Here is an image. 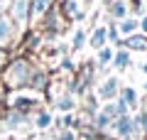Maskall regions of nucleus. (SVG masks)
Returning <instances> with one entry per match:
<instances>
[{
    "instance_id": "6",
    "label": "nucleus",
    "mask_w": 147,
    "mask_h": 140,
    "mask_svg": "<svg viewBox=\"0 0 147 140\" xmlns=\"http://www.w3.org/2000/svg\"><path fill=\"white\" fill-rule=\"evenodd\" d=\"M105 42H108V32H105V27H96L93 35H91V39H88V44L98 52V49H103V47H105Z\"/></svg>"
},
{
    "instance_id": "20",
    "label": "nucleus",
    "mask_w": 147,
    "mask_h": 140,
    "mask_svg": "<svg viewBox=\"0 0 147 140\" xmlns=\"http://www.w3.org/2000/svg\"><path fill=\"white\" fill-rule=\"evenodd\" d=\"M59 140H74V133L71 130H64V133L59 135Z\"/></svg>"
},
{
    "instance_id": "1",
    "label": "nucleus",
    "mask_w": 147,
    "mask_h": 140,
    "mask_svg": "<svg viewBox=\"0 0 147 140\" xmlns=\"http://www.w3.org/2000/svg\"><path fill=\"white\" fill-rule=\"evenodd\" d=\"M32 74L34 71L30 69V64L22 62V59H17V62L7 69V84H10V86H30Z\"/></svg>"
},
{
    "instance_id": "16",
    "label": "nucleus",
    "mask_w": 147,
    "mask_h": 140,
    "mask_svg": "<svg viewBox=\"0 0 147 140\" xmlns=\"http://www.w3.org/2000/svg\"><path fill=\"white\" fill-rule=\"evenodd\" d=\"M132 123H135V128H140L142 133H147V113H140Z\"/></svg>"
},
{
    "instance_id": "19",
    "label": "nucleus",
    "mask_w": 147,
    "mask_h": 140,
    "mask_svg": "<svg viewBox=\"0 0 147 140\" xmlns=\"http://www.w3.org/2000/svg\"><path fill=\"white\" fill-rule=\"evenodd\" d=\"M105 32H108V39H110V42H120V37H118L120 32H118V27H115V25H110Z\"/></svg>"
},
{
    "instance_id": "9",
    "label": "nucleus",
    "mask_w": 147,
    "mask_h": 140,
    "mask_svg": "<svg viewBox=\"0 0 147 140\" xmlns=\"http://www.w3.org/2000/svg\"><path fill=\"white\" fill-rule=\"evenodd\" d=\"M125 47H130V49H147V37L145 35H127Z\"/></svg>"
},
{
    "instance_id": "2",
    "label": "nucleus",
    "mask_w": 147,
    "mask_h": 140,
    "mask_svg": "<svg viewBox=\"0 0 147 140\" xmlns=\"http://www.w3.org/2000/svg\"><path fill=\"white\" fill-rule=\"evenodd\" d=\"M32 17L30 0H12L10 3V20L15 22V27H25Z\"/></svg>"
},
{
    "instance_id": "18",
    "label": "nucleus",
    "mask_w": 147,
    "mask_h": 140,
    "mask_svg": "<svg viewBox=\"0 0 147 140\" xmlns=\"http://www.w3.org/2000/svg\"><path fill=\"white\" fill-rule=\"evenodd\" d=\"M115 111H118V116H127V111H130V108H127V103L123 99H118L115 101Z\"/></svg>"
},
{
    "instance_id": "10",
    "label": "nucleus",
    "mask_w": 147,
    "mask_h": 140,
    "mask_svg": "<svg viewBox=\"0 0 147 140\" xmlns=\"http://www.w3.org/2000/svg\"><path fill=\"white\" fill-rule=\"evenodd\" d=\"M137 27H140V20H135V17H125L118 22V32H123V35H132Z\"/></svg>"
},
{
    "instance_id": "23",
    "label": "nucleus",
    "mask_w": 147,
    "mask_h": 140,
    "mask_svg": "<svg viewBox=\"0 0 147 140\" xmlns=\"http://www.w3.org/2000/svg\"><path fill=\"white\" fill-rule=\"evenodd\" d=\"M142 69H145V74H147V64H145V67H142Z\"/></svg>"
},
{
    "instance_id": "4",
    "label": "nucleus",
    "mask_w": 147,
    "mask_h": 140,
    "mask_svg": "<svg viewBox=\"0 0 147 140\" xmlns=\"http://www.w3.org/2000/svg\"><path fill=\"white\" fill-rule=\"evenodd\" d=\"M118 86H120V81H118V76H108L103 84H100V88H98V96L103 101H108V99H113L118 93Z\"/></svg>"
},
{
    "instance_id": "22",
    "label": "nucleus",
    "mask_w": 147,
    "mask_h": 140,
    "mask_svg": "<svg viewBox=\"0 0 147 140\" xmlns=\"http://www.w3.org/2000/svg\"><path fill=\"white\" fill-rule=\"evenodd\" d=\"M3 59H5V57H3V52H0V64H3Z\"/></svg>"
},
{
    "instance_id": "21",
    "label": "nucleus",
    "mask_w": 147,
    "mask_h": 140,
    "mask_svg": "<svg viewBox=\"0 0 147 140\" xmlns=\"http://www.w3.org/2000/svg\"><path fill=\"white\" fill-rule=\"evenodd\" d=\"M140 27H142V32H147V15L140 20Z\"/></svg>"
},
{
    "instance_id": "15",
    "label": "nucleus",
    "mask_w": 147,
    "mask_h": 140,
    "mask_svg": "<svg viewBox=\"0 0 147 140\" xmlns=\"http://www.w3.org/2000/svg\"><path fill=\"white\" fill-rule=\"evenodd\" d=\"M84 44H86V32H84V30H76V32H74V42H71V47H74V49H81Z\"/></svg>"
},
{
    "instance_id": "17",
    "label": "nucleus",
    "mask_w": 147,
    "mask_h": 140,
    "mask_svg": "<svg viewBox=\"0 0 147 140\" xmlns=\"http://www.w3.org/2000/svg\"><path fill=\"white\" fill-rule=\"evenodd\" d=\"M57 108H59V111H69V108H74V99H61V101H57Z\"/></svg>"
},
{
    "instance_id": "11",
    "label": "nucleus",
    "mask_w": 147,
    "mask_h": 140,
    "mask_svg": "<svg viewBox=\"0 0 147 140\" xmlns=\"http://www.w3.org/2000/svg\"><path fill=\"white\" fill-rule=\"evenodd\" d=\"M120 99L127 103V108H135L137 106V93H135V88H130V86H125L120 91Z\"/></svg>"
},
{
    "instance_id": "3",
    "label": "nucleus",
    "mask_w": 147,
    "mask_h": 140,
    "mask_svg": "<svg viewBox=\"0 0 147 140\" xmlns=\"http://www.w3.org/2000/svg\"><path fill=\"white\" fill-rule=\"evenodd\" d=\"M15 37V22L10 15H0V47H7Z\"/></svg>"
},
{
    "instance_id": "8",
    "label": "nucleus",
    "mask_w": 147,
    "mask_h": 140,
    "mask_svg": "<svg viewBox=\"0 0 147 140\" xmlns=\"http://www.w3.org/2000/svg\"><path fill=\"white\" fill-rule=\"evenodd\" d=\"M110 15L115 17L118 22L125 20V17H127V3H125V0H113V3H110Z\"/></svg>"
},
{
    "instance_id": "14",
    "label": "nucleus",
    "mask_w": 147,
    "mask_h": 140,
    "mask_svg": "<svg viewBox=\"0 0 147 140\" xmlns=\"http://www.w3.org/2000/svg\"><path fill=\"white\" fill-rule=\"evenodd\" d=\"M113 62V52H110L108 47H103V49H98V64L100 67H105V64Z\"/></svg>"
},
{
    "instance_id": "5",
    "label": "nucleus",
    "mask_w": 147,
    "mask_h": 140,
    "mask_svg": "<svg viewBox=\"0 0 147 140\" xmlns=\"http://www.w3.org/2000/svg\"><path fill=\"white\" fill-rule=\"evenodd\" d=\"M115 130H118V138L127 140L132 133H135V123H132L130 116H120V118L115 120Z\"/></svg>"
},
{
    "instance_id": "13",
    "label": "nucleus",
    "mask_w": 147,
    "mask_h": 140,
    "mask_svg": "<svg viewBox=\"0 0 147 140\" xmlns=\"http://www.w3.org/2000/svg\"><path fill=\"white\" fill-rule=\"evenodd\" d=\"M34 125H37V128H49V125H52V113H47V111L39 113L34 118Z\"/></svg>"
},
{
    "instance_id": "7",
    "label": "nucleus",
    "mask_w": 147,
    "mask_h": 140,
    "mask_svg": "<svg viewBox=\"0 0 147 140\" xmlns=\"http://www.w3.org/2000/svg\"><path fill=\"white\" fill-rule=\"evenodd\" d=\"M49 7H52V0H30L32 17H42V15H47Z\"/></svg>"
},
{
    "instance_id": "12",
    "label": "nucleus",
    "mask_w": 147,
    "mask_h": 140,
    "mask_svg": "<svg viewBox=\"0 0 147 140\" xmlns=\"http://www.w3.org/2000/svg\"><path fill=\"white\" fill-rule=\"evenodd\" d=\"M113 64H115V69H125L127 64H130V54L127 52H118V54H113Z\"/></svg>"
}]
</instances>
